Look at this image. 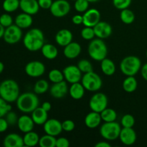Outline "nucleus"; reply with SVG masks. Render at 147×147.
<instances>
[{"label": "nucleus", "mask_w": 147, "mask_h": 147, "mask_svg": "<svg viewBox=\"0 0 147 147\" xmlns=\"http://www.w3.org/2000/svg\"><path fill=\"white\" fill-rule=\"evenodd\" d=\"M23 44L29 51L36 52L41 50L45 44V37L42 31L37 28L30 30L23 37Z\"/></svg>", "instance_id": "nucleus-1"}, {"label": "nucleus", "mask_w": 147, "mask_h": 147, "mask_svg": "<svg viewBox=\"0 0 147 147\" xmlns=\"http://www.w3.org/2000/svg\"><path fill=\"white\" fill-rule=\"evenodd\" d=\"M20 95V86L15 80L7 79L0 83V97L8 103L16 102Z\"/></svg>", "instance_id": "nucleus-2"}, {"label": "nucleus", "mask_w": 147, "mask_h": 147, "mask_svg": "<svg viewBox=\"0 0 147 147\" xmlns=\"http://www.w3.org/2000/svg\"><path fill=\"white\" fill-rule=\"evenodd\" d=\"M38 97L36 93L27 92L20 94L16 100L17 107L21 112L25 113H32L39 106Z\"/></svg>", "instance_id": "nucleus-3"}, {"label": "nucleus", "mask_w": 147, "mask_h": 147, "mask_svg": "<svg viewBox=\"0 0 147 147\" xmlns=\"http://www.w3.org/2000/svg\"><path fill=\"white\" fill-rule=\"evenodd\" d=\"M88 53L93 60L101 62L107 56L108 47L102 39H93L89 43Z\"/></svg>", "instance_id": "nucleus-4"}, {"label": "nucleus", "mask_w": 147, "mask_h": 147, "mask_svg": "<svg viewBox=\"0 0 147 147\" xmlns=\"http://www.w3.org/2000/svg\"><path fill=\"white\" fill-rule=\"evenodd\" d=\"M142 68V62L138 57L129 55L124 57L120 63V69L126 76H134Z\"/></svg>", "instance_id": "nucleus-5"}, {"label": "nucleus", "mask_w": 147, "mask_h": 147, "mask_svg": "<svg viewBox=\"0 0 147 147\" xmlns=\"http://www.w3.org/2000/svg\"><path fill=\"white\" fill-rule=\"evenodd\" d=\"M121 127L116 121L105 122L100 129V134L103 139L108 141H113L119 138Z\"/></svg>", "instance_id": "nucleus-6"}, {"label": "nucleus", "mask_w": 147, "mask_h": 147, "mask_svg": "<svg viewBox=\"0 0 147 147\" xmlns=\"http://www.w3.org/2000/svg\"><path fill=\"white\" fill-rule=\"evenodd\" d=\"M81 83L86 90L96 92L100 90L103 85L102 79L97 73L93 71L85 73L82 77Z\"/></svg>", "instance_id": "nucleus-7"}, {"label": "nucleus", "mask_w": 147, "mask_h": 147, "mask_svg": "<svg viewBox=\"0 0 147 147\" xmlns=\"http://www.w3.org/2000/svg\"><path fill=\"white\" fill-rule=\"evenodd\" d=\"M89 107L91 111L100 113L108 107V98L103 93H97L93 95L89 101Z\"/></svg>", "instance_id": "nucleus-8"}, {"label": "nucleus", "mask_w": 147, "mask_h": 147, "mask_svg": "<svg viewBox=\"0 0 147 147\" xmlns=\"http://www.w3.org/2000/svg\"><path fill=\"white\" fill-rule=\"evenodd\" d=\"M22 37V31L20 27L16 24H11L5 28L4 34V40L9 45H14L19 42Z\"/></svg>", "instance_id": "nucleus-9"}, {"label": "nucleus", "mask_w": 147, "mask_h": 147, "mask_svg": "<svg viewBox=\"0 0 147 147\" xmlns=\"http://www.w3.org/2000/svg\"><path fill=\"white\" fill-rule=\"evenodd\" d=\"M70 4L67 0H56L53 1L50 11L55 17H63L70 11Z\"/></svg>", "instance_id": "nucleus-10"}, {"label": "nucleus", "mask_w": 147, "mask_h": 147, "mask_svg": "<svg viewBox=\"0 0 147 147\" xmlns=\"http://www.w3.org/2000/svg\"><path fill=\"white\" fill-rule=\"evenodd\" d=\"M63 73L66 81L70 84L80 82L82 79V72L78 66L73 65L66 66L63 69Z\"/></svg>", "instance_id": "nucleus-11"}, {"label": "nucleus", "mask_w": 147, "mask_h": 147, "mask_svg": "<svg viewBox=\"0 0 147 147\" xmlns=\"http://www.w3.org/2000/svg\"><path fill=\"white\" fill-rule=\"evenodd\" d=\"M26 74L32 78H38L42 76L45 72V66L38 60L30 61L24 67Z\"/></svg>", "instance_id": "nucleus-12"}, {"label": "nucleus", "mask_w": 147, "mask_h": 147, "mask_svg": "<svg viewBox=\"0 0 147 147\" xmlns=\"http://www.w3.org/2000/svg\"><path fill=\"white\" fill-rule=\"evenodd\" d=\"M83 22L85 27H93L100 21V13L94 8L88 9L83 15Z\"/></svg>", "instance_id": "nucleus-13"}, {"label": "nucleus", "mask_w": 147, "mask_h": 147, "mask_svg": "<svg viewBox=\"0 0 147 147\" xmlns=\"http://www.w3.org/2000/svg\"><path fill=\"white\" fill-rule=\"evenodd\" d=\"M43 129L46 134L51 136H58L63 131L62 123L55 119H47V121L43 124Z\"/></svg>", "instance_id": "nucleus-14"}, {"label": "nucleus", "mask_w": 147, "mask_h": 147, "mask_svg": "<svg viewBox=\"0 0 147 147\" xmlns=\"http://www.w3.org/2000/svg\"><path fill=\"white\" fill-rule=\"evenodd\" d=\"M93 30H94L96 37L102 40L110 37L113 31L111 24L106 22L103 21H100L97 24H96L93 27Z\"/></svg>", "instance_id": "nucleus-15"}, {"label": "nucleus", "mask_w": 147, "mask_h": 147, "mask_svg": "<svg viewBox=\"0 0 147 147\" xmlns=\"http://www.w3.org/2000/svg\"><path fill=\"white\" fill-rule=\"evenodd\" d=\"M136 138H137L136 133L133 128L123 127V129H121L119 139L121 143L124 145L126 146L133 145L136 142Z\"/></svg>", "instance_id": "nucleus-16"}, {"label": "nucleus", "mask_w": 147, "mask_h": 147, "mask_svg": "<svg viewBox=\"0 0 147 147\" xmlns=\"http://www.w3.org/2000/svg\"><path fill=\"white\" fill-rule=\"evenodd\" d=\"M50 94L55 98H62L65 97L69 92L67 81H60L59 83H54L50 88Z\"/></svg>", "instance_id": "nucleus-17"}, {"label": "nucleus", "mask_w": 147, "mask_h": 147, "mask_svg": "<svg viewBox=\"0 0 147 147\" xmlns=\"http://www.w3.org/2000/svg\"><path fill=\"white\" fill-rule=\"evenodd\" d=\"M20 8L23 12L34 15L40 9L37 0H20Z\"/></svg>", "instance_id": "nucleus-18"}, {"label": "nucleus", "mask_w": 147, "mask_h": 147, "mask_svg": "<svg viewBox=\"0 0 147 147\" xmlns=\"http://www.w3.org/2000/svg\"><path fill=\"white\" fill-rule=\"evenodd\" d=\"M34 124L35 123L31 116H29L27 115H22L19 117L18 121L17 123L19 129L24 134L32 131L34 129Z\"/></svg>", "instance_id": "nucleus-19"}, {"label": "nucleus", "mask_w": 147, "mask_h": 147, "mask_svg": "<svg viewBox=\"0 0 147 147\" xmlns=\"http://www.w3.org/2000/svg\"><path fill=\"white\" fill-rule=\"evenodd\" d=\"M81 46L76 42H71L67 45L65 46L63 53L65 57L68 59H75L80 55L81 53Z\"/></svg>", "instance_id": "nucleus-20"}, {"label": "nucleus", "mask_w": 147, "mask_h": 147, "mask_svg": "<svg viewBox=\"0 0 147 147\" xmlns=\"http://www.w3.org/2000/svg\"><path fill=\"white\" fill-rule=\"evenodd\" d=\"M5 147H22L24 146L23 137L15 133H11L5 136L3 142Z\"/></svg>", "instance_id": "nucleus-21"}, {"label": "nucleus", "mask_w": 147, "mask_h": 147, "mask_svg": "<svg viewBox=\"0 0 147 147\" xmlns=\"http://www.w3.org/2000/svg\"><path fill=\"white\" fill-rule=\"evenodd\" d=\"M73 40V34L67 29L59 30L55 35V42L58 45L65 47L70 43Z\"/></svg>", "instance_id": "nucleus-22"}, {"label": "nucleus", "mask_w": 147, "mask_h": 147, "mask_svg": "<svg viewBox=\"0 0 147 147\" xmlns=\"http://www.w3.org/2000/svg\"><path fill=\"white\" fill-rule=\"evenodd\" d=\"M102 119L100 113L92 111L86 115L85 118V124L89 129H96L100 124Z\"/></svg>", "instance_id": "nucleus-23"}, {"label": "nucleus", "mask_w": 147, "mask_h": 147, "mask_svg": "<svg viewBox=\"0 0 147 147\" xmlns=\"http://www.w3.org/2000/svg\"><path fill=\"white\" fill-rule=\"evenodd\" d=\"M14 22H15L16 25L20 27L22 30H23V29H27L31 27L33 22V20L32 15L25 12H23L21 14H19L16 17Z\"/></svg>", "instance_id": "nucleus-24"}, {"label": "nucleus", "mask_w": 147, "mask_h": 147, "mask_svg": "<svg viewBox=\"0 0 147 147\" xmlns=\"http://www.w3.org/2000/svg\"><path fill=\"white\" fill-rule=\"evenodd\" d=\"M32 119L34 121V123L37 125H43L48 119L47 111L42 107H37L32 112Z\"/></svg>", "instance_id": "nucleus-25"}, {"label": "nucleus", "mask_w": 147, "mask_h": 147, "mask_svg": "<svg viewBox=\"0 0 147 147\" xmlns=\"http://www.w3.org/2000/svg\"><path fill=\"white\" fill-rule=\"evenodd\" d=\"M85 88L80 82L71 84L69 88V94L72 98L75 100H80L84 96Z\"/></svg>", "instance_id": "nucleus-26"}, {"label": "nucleus", "mask_w": 147, "mask_h": 147, "mask_svg": "<svg viewBox=\"0 0 147 147\" xmlns=\"http://www.w3.org/2000/svg\"><path fill=\"white\" fill-rule=\"evenodd\" d=\"M41 52L42 55L48 60H54L58 55V50L57 47L53 45L48 44V43L47 44L45 43L41 48Z\"/></svg>", "instance_id": "nucleus-27"}, {"label": "nucleus", "mask_w": 147, "mask_h": 147, "mask_svg": "<svg viewBox=\"0 0 147 147\" xmlns=\"http://www.w3.org/2000/svg\"><path fill=\"white\" fill-rule=\"evenodd\" d=\"M100 68L106 76H113L116 72V65L113 60L109 58H104L100 63Z\"/></svg>", "instance_id": "nucleus-28"}, {"label": "nucleus", "mask_w": 147, "mask_h": 147, "mask_svg": "<svg viewBox=\"0 0 147 147\" xmlns=\"http://www.w3.org/2000/svg\"><path fill=\"white\" fill-rule=\"evenodd\" d=\"M23 140L24 146L29 147L35 146L36 145L39 144L40 136L36 132L31 131L25 133L24 136H23Z\"/></svg>", "instance_id": "nucleus-29"}, {"label": "nucleus", "mask_w": 147, "mask_h": 147, "mask_svg": "<svg viewBox=\"0 0 147 147\" xmlns=\"http://www.w3.org/2000/svg\"><path fill=\"white\" fill-rule=\"evenodd\" d=\"M138 82L134 76H127L123 82V89L127 93H133L136 90Z\"/></svg>", "instance_id": "nucleus-30"}, {"label": "nucleus", "mask_w": 147, "mask_h": 147, "mask_svg": "<svg viewBox=\"0 0 147 147\" xmlns=\"http://www.w3.org/2000/svg\"><path fill=\"white\" fill-rule=\"evenodd\" d=\"M102 121L104 122L116 121L117 119V113L116 111L111 108H106L100 113Z\"/></svg>", "instance_id": "nucleus-31"}, {"label": "nucleus", "mask_w": 147, "mask_h": 147, "mask_svg": "<svg viewBox=\"0 0 147 147\" xmlns=\"http://www.w3.org/2000/svg\"><path fill=\"white\" fill-rule=\"evenodd\" d=\"M2 8L7 13L14 12L20 8V0H4Z\"/></svg>", "instance_id": "nucleus-32"}, {"label": "nucleus", "mask_w": 147, "mask_h": 147, "mask_svg": "<svg viewBox=\"0 0 147 147\" xmlns=\"http://www.w3.org/2000/svg\"><path fill=\"white\" fill-rule=\"evenodd\" d=\"M56 140L55 136L46 134L40 138L39 145L41 147H55Z\"/></svg>", "instance_id": "nucleus-33"}, {"label": "nucleus", "mask_w": 147, "mask_h": 147, "mask_svg": "<svg viewBox=\"0 0 147 147\" xmlns=\"http://www.w3.org/2000/svg\"><path fill=\"white\" fill-rule=\"evenodd\" d=\"M121 20L126 24H130L134 22L135 14L131 10L129 9H122L120 14Z\"/></svg>", "instance_id": "nucleus-34"}, {"label": "nucleus", "mask_w": 147, "mask_h": 147, "mask_svg": "<svg viewBox=\"0 0 147 147\" xmlns=\"http://www.w3.org/2000/svg\"><path fill=\"white\" fill-rule=\"evenodd\" d=\"M49 90V83L44 79L37 80L34 86V91L36 94H43Z\"/></svg>", "instance_id": "nucleus-35"}, {"label": "nucleus", "mask_w": 147, "mask_h": 147, "mask_svg": "<svg viewBox=\"0 0 147 147\" xmlns=\"http://www.w3.org/2000/svg\"><path fill=\"white\" fill-rule=\"evenodd\" d=\"M48 78L52 83H56L64 80V76L63 72L57 69H53L48 73Z\"/></svg>", "instance_id": "nucleus-36"}, {"label": "nucleus", "mask_w": 147, "mask_h": 147, "mask_svg": "<svg viewBox=\"0 0 147 147\" xmlns=\"http://www.w3.org/2000/svg\"><path fill=\"white\" fill-rule=\"evenodd\" d=\"M77 66L82 73H87L93 71V65H92L91 63L89 60H86V59L80 60L78 63Z\"/></svg>", "instance_id": "nucleus-37"}, {"label": "nucleus", "mask_w": 147, "mask_h": 147, "mask_svg": "<svg viewBox=\"0 0 147 147\" xmlns=\"http://www.w3.org/2000/svg\"><path fill=\"white\" fill-rule=\"evenodd\" d=\"M80 34H81L82 38L86 40H92L96 37L93 27H85L81 30Z\"/></svg>", "instance_id": "nucleus-38"}, {"label": "nucleus", "mask_w": 147, "mask_h": 147, "mask_svg": "<svg viewBox=\"0 0 147 147\" xmlns=\"http://www.w3.org/2000/svg\"><path fill=\"white\" fill-rule=\"evenodd\" d=\"M121 124L123 127L133 128L135 124V119L132 115L126 114L121 118Z\"/></svg>", "instance_id": "nucleus-39"}, {"label": "nucleus", "mask_w": 147, "mask_h": 147, "mask_svg": "<svg viewBox=\"0 0 147 147\" xmlns=\"http://www.w3.org/2000/svg\"><path fill=\"white\" fill-rule=\"evenodd\" d=\"M89 1L88 0H76L75 1L74 7L75 9L78 12H85L88 9Z\"/></svg>", "instance_id": "nucleus-40"}, {"label": "nucleus", "mask_w": 147, "mask_h": 147, "mask_svg": "<svg viewBox=\"0 0 147 147\" xmlns=\"http://www.w3.org/2000/svg\"><path fill=\"white\" fill-rule=\"evenodd\" d=\"M11 110V106L9 103L0 97V118L6 116L9 111Z\"/></svg>", "instance_id": "nucleus-41"}, {"label": "nucleus", "mask_w": 147, "mask_h": 147, "mask_svg": "<svg viewBox=\"0 0 147 147\" xmlns=\"http://www.w3.org/2000/svg\"><path fill=\"white\" fill-rule=\"evenodd\" d=\"M0 24L5 28L13 24V19L9 13H4L0 16Z\"/></svg>", "instance_id": "nucleus-42"}, {"label": "nucleus", "mask_w": 147, "mask_h": 147, "mask_svg": "<svg viewBox=\"0 0 147 147\" xmlns=\"http://www.w3.org/2000/svg\"><path fill=\"white\" fill-rule=\"evenodd\" d=\"M132 0H113V4L119 10L127 9L131 4Z\"/></svg>", "instance_id": "nucleus-43"}, {"label": "nucleus", "mask_w": 147, "mask_h": 147, "mask_svg": "<svg viewBox=\"0 0 147 147\" xmlns=\"http://www.w3.org/2000/svg\"><path fill=\"white\" fill-rule=\"evenodd\" d=\"M5 116L6 120L8 122L9 126H14V125H16L17 123L19 118L15 112L12 111L11 110L6 114Z\"/></svg>", "instance_id": "nucleus-44"}, {"label": "nucleus", "mask_w": 147, "mask_h": 147, "mask_svg": "<svg viewBox=\"0 0 147 147\" xmlns=\"http://www.w3.org/2000/svg\"><path fill=\"white\" fill-rule=\"evenodd\" d=\"M74 121L72 120H65L62 123V127H63V130L66 132H70L73 131L75 129Z\"/></svg>", "instance_id": "nucleus-45"}, {"label": "nucleus", "mask_w": 147, "mask_h": 147, "mask_svg": "<svg viewBox=\"0 0 147 147\" xmlns=\"http://www.w3.org/2000/svg\"><path fill=\"white\" fill-rule=\"evenodd\" d=\"M39 6L43 9H50L53 4V0H37Z\"/></svg>", "instance_id": "nucleus-46"}, {"label": "nucleus", "mask_w": 147, "mask_h": 147, "mask_svg": "<svg viewBox=\"0 0 147 147\" xmlns=\"http://www.w3.org/2000/svg\"><path fill=\"white\" fill-rule=\"evenodd\" d=\"M70 142L68 139L64 137H60L56 140V147H68Z\"/></svg>", "instance_id": "nucleus-47"}, {"label": "nucleus", "mask_w": 147, "mask_h": 147, "mask_svg": "<svg viewBox=\"0 0 147 147\" xmlns=\"http://www.w3.org/2000/svg\"><path fill=\"white\" fill-rule=\"evenodd\" d=\"M9 126V125L6 119H4L3 117L0 118V133L5 132L8 129Z\"/></svg>", "instance_id": "nucleus-48"}, {"label": "nucleus", "mask_w": 147, "mask_h": 147, "mask_svg": "<svg viewBox=\"0 0 147 147\" xmlns=\"http://www.w3.org/2000/svg\"><path fill=\"white\" fill-rule=\"evenodd\" d=\"M72 22L73 24L78 25V24H83V15H80V14H76V15L73 16L72 18Z\"/></svg>", "instance_id": "nucleus-49"}, {"label": "nucleus", "mask_w": 147, "mask_h": 147, "mask_svg": "<svg viewBox=\"0 0 147 147\" xmlns=\"http://www.w3.org/2000/svg\"><path fill=\"white\" fill-rule=\"evenodd\" d=\"M141 73H142V76L143 77V78L147 81V63H145L143 66H142Z\"/></svg>", "instance_id": "nucleus-50"}, {"label": "nucleus", "mask_w": 147, "mask_h": 147, "mask_svg": "<svg viewBox=\"0 0 147 147\" xmlns=\"http://www.w3.org/2000/svg\"><path fill=\"white\" fill-rule=\"evenodd\" d=\"M41 107L42 108V109H44V110H45L46 111L48 112V111H50V110H51L52 105H51V103H50V102L46 101V102H44V103H43L42 104Z\"/></svg>", "instance_id": "nucleus-51"}, {"label": "nucleus", "mask_w": 147, "mask_h": 147, "mask_svg": "<svg viewBox=\"0 0 147 147\" xmlns=\"http://www.w3.org/2000/svg\"><path fill=\"white\" fill-rule=\"evenodd\" d=\"M96 147H111V145L107 142H99L95 145Z\"/></svg>", "instance_id": "nucleus-52"}, {"label": "nucleus", "mask_w": 147, "mask_h": 147, "mask_svg": "<svg viewBox=\"0 0 147 147\" xmlns=\"http://www.w3.org/2000/svg\"><path fill=\"white\" fill-rule=\"evenodd\" d=\"M4 32H5V27L0 24V39L4 37Z\"/></svg>", "instance_id": "nucleus-53"}, {"label": "nucleus", "mask_w": 147, "mask_h": 147, "mask_svg": "<svg viewBox=\"0 0 147 147\" xmlns=\"http://www.w3.org/2000/svg\"><path fill=\"white\" fill-rule=\"evenodd\" d=\"M4 65L2 62L0 61V74L2 73V72L4 71Z\"/></svg>", "instance_id": "nucleus-54"}, {"label": "nucleus", "mask_w": 147, "mask_h": 147, "mask_svg": "<svg viewBox=\"0 0 147 147\" xmlns=\"http://www.w3.org/2000/svg\"><path fill=\"white\" fill-rule=\"evenodd\" d=\"M88 1L90 3H95V2H97V1H98L99 0H88Z\"/></svg>", "instance_id": "nucleus-55"}, {"label": "nucleus", "mask_w": 147, "mask_h": 147, "mask_svg": "<svg viewBox=\"0 0 147 147\" xmlns=\"http://www.w3.org/2000/svg\"><path fill=\"white\" fill-rule=\"evenodd\" d=\"M146 58H147V50H146Z\"/></svg>", "instance_id": "nucleus-56"}, {"label": "nucleus", "mask_w": 147, "mask_h": 147, "mask_svg": "<svg viewBox=\"0 0 147 147\" xmlns=\"http://www.w3.org/2000/svg\"><path fill=\"white\" fill-rule=\"evenodd\" d=\"M72 1H76V0H72Z\"/></svg>", "instance_id": "nucleus-57"}]
</instances>
